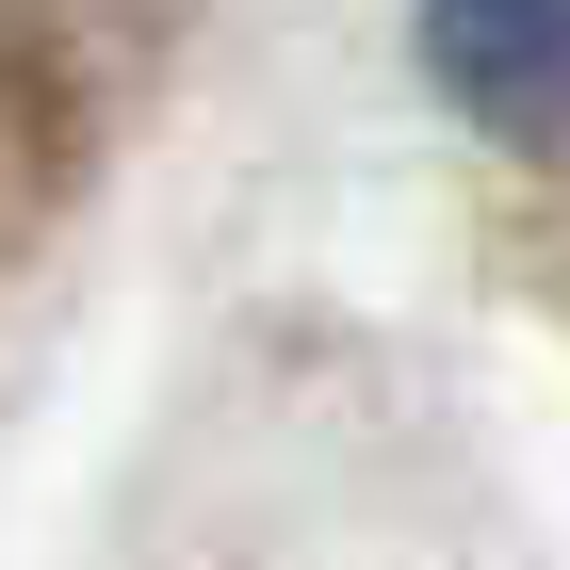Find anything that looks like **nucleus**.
I'll return each instance as SVG.
<instances>
[{"label": "nucleus", "instance_id": "1", "mask_svg": "<svg viewBox=\"0 0 570 570\" xmlns=\"http://www.w3.org/2000/svg\"><path fill=\"white\" fill-rule=\"evenodd\" d=\"M440 98L505 147H570V0H424Z\"/></svg>", "mask_w": 570, "mask_h": 570}]
</instances>
